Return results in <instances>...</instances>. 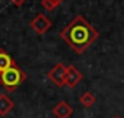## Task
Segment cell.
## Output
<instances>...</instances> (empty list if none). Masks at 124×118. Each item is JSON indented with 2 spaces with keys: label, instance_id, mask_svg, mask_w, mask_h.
Instances as JSON below:
<instances>
[{
  "label": "cell",
  "instance_id": "1",
  "mask_svg": "<svg viewBox=\"0 0 124 118\" xmlns=\"http://www.w3.org/2000/svg\"><path fill=\"white\" fill-rule=\"evenodd\" d=\"M59 36L78 55H81L98 39L100 33L97 32V29H94L93 25L84 16L78 15L65 29L61 30Z\"/></svg>",
  "mask_w": 124,
  "mask_h": 118
},
{
  "label": "cell",
  "instance_id": "2",
  "mask_svg": "<svg viewBox=\"0 0 124 118\" xmlns=\"http://www.w3.org/2000/svg\"><path fill=\"white\" fill-rule=\"evenodd\" d=\"M26 78H28V75L22 71L20 66H17L15 63L4 72H0V85L7 92H15L26 81Z\"/></svg>",
  "mask_w": 124,
  "mask_h": 118
},
{
  "label": "cell",
  "instance_id": "3",
  "mask_svg": "<svg viewBox=\"0 0 124 118\" xmlns=\"http://www.w3.org/2000/svg\"><path fill=\"white\" fill-rule=\"evenodd\" d=\"M51 26H52L51 19H49L46 15H43V13L36 15V16L31 20V28L35 30L38 35H45L48 30L51 29Z\"/></svg>",
  "mask_w": 124,
  "mask_h": 118
},
{
  "label": "cell",
  "instance_id": "4",
  "mask_svg": "<svg viewBox=\"0 0 124 118\" xmlns=\"http://www.w3.org/2000/svg\"><path fill=\"white\" fill-rule=\"evenodd\" d=\"M48 78L56 85V87H63L65 79H66V66L62 63H56L48 74Z\"/></svg>",
  "mask_w": 124,
  "mask_h": 118
},
{
  "label": "cell",
  "instance_id": "5",
  "mask_svg": "<svg viewBox=\"0 0 124 118\" xmlns=\"http://www.w3.org/2000/svg\"><path fill=\"white\" fill-rule=\"evenodd\" d=\"M81 81H82V74H81L74 65H68V66H66V79H65V85H66L68 88H74V87H77Z\"/></svg>",
  "mask_w": 124,
  "mask_h": 118
},
{
  "label": "cell",
  "instance_id": "6",
  "mask_svg": "<svg viewBox=\"0 0 124 118\" xmlns=\"http://www.w3.org/2000/svg\"><path fill=\"white\" fill-rule=\"evenodd\" d=\"M52 112H54V115H55L56 118H69L71 115H72V108L69 107L68 102L59 101V102L54 107Z\"/></svg>",
  "mask_w": 124,
  "mask_h": 118
},
{
  "label": "cell",
  "instance_id": "7",
  "mask_svg": "<svg viewBox=\"0 0 124 118\" xmlns=\"http://www.w3.org/2000/svg\"><path fill=\"white\" fill-rule=\"evenodd\" d=\"M15 107V102L4 94H0V117L7 115Z\"/></svg>",
  "mask_w": 124,
  "mask_h": 118
},
{
  "label": "cell",
  "instance_id": "8",
  "mask_svg": "<svg viewBox=\"0 0 124 118\" xmlns=\"http://www.w3.org/2000/svg\"><path fill=\"white\" fill-rule=\"evenodd\" d=\"M16 62L13 60V58L4 51V49H0V72H4L6 69H9L10 66H13Z\"/></svg>",
  "mask_w": 124,
  "mask_h": 118
},
{
  "label": "cell",
  "instance_id": "9",
  "mask_svg": "<svg viewBox=\"0 0 124 118\" xmlns=\"http://www.w3.org/2000/svg\"><path fill=\"white\" fill-rule=\"evenodd\" d=\"M79 102H81V105L82 107H85V108H91L94 105V102H95V96H94L93 92H84L82 95H81V98H79Z\"/></svg>",
  "mask_w": 124,
  "mask_h": 118
},
{
  "label": "cell",
  "instance_id": "10",
  "mask_svg": "<svg viewBox=\"0 0 124 118\" xmlns=\"http://www.w3.org/2000/svg\"><path fill=\"white\" fill-rule=\"evenodd\" d=\"M40 3H42V6H43L48 12H52V10L56 9V4H55L54 1H51V0H42Z\"/></svg>",
  "mask_w": 124,
  "mask_h": 118
},
{
  "label": "cell",
  "instance_id": "11",
  "mask_svg": "<svg viewBox=\"0 0 124 118\" xmlns=\"http://www.w3.org/2000/svg\"><path fill=\"white\" fill-rule=\"evenodd\" d=\"M10 1H12V3H13L15 6H22V4H23V3H25L26 0H10Z\"/></svg>",
  "mask_w": 124,
  "mask_h": 118
},
{
  "label": "cell",
  "instance_id": "12",
  "mask_svg": "<svg viewBox=\"0 0 124 118\" xmlns=\"http://www.w3.org/2000/svg\"><path fill=\"white\" fill-rule=\"evenodd\" d=\"M51 1H54V3H55V4L58 6V4H61L62 1H63V0H51Z\"/></svg>",
  "mask_w": 124,
  "mask_h": 118
},
{
  "label": "cell",
  "instance_id": "13",
  "mask_svg": "<svg viewBox=\"0 0 124 118\" xmlns=\"http://www.w3.org/2000/svg\"><path fill=\"white\" fill-rule=\"evenodd\" d=\"M114 118H120V117H114Z\"/></svg>",
  "mask_w": 124,
  "mask_h": 118
}]
</instances>
